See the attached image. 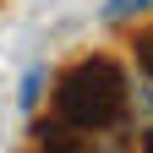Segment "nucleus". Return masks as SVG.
Masks as SVG:
<instances>
[{
  "label": "nucleus",
  "mask_w": 153,
  "mask_h": 153,
  "mask_svg": "<svg viewBox=\"0 0 153 153\" xmlns=\"http://www.w3.org/2000/svg\"><path fill=\"white\" fill-rule=\"evenodd\" d=\"M131 109V76L115 55H82L55 76V120L66 131H115Z\"/></svg>",
  "instance_id": "f257e3e1"
},
{
  "label": "nucleus",
  "mask_w": 153,
  "mask_h": 153,
  "mask_svg": "<svg viewBox=\"0 0 153 153\" xmlns=\"http://www.w3.org/2000/svg\"><path fill=\"white\" fill-rule=\"evenodd\" d=\"M148 11H153V0H109L99 16H104L109 27H120V22H137V16H148Z\"/></svg>",
  "instance_id": "f03ea898"
},
{
  "label": "nucleus",
  "mask_w": 153,
  "mask_h": 153,
  "mask_svg": "<svg viewBox=\"0 0 153 153\" xmlns=\"http://www.w3.org/2000/svg\"><path fill=\"white\" fill-rule=\"evenodd\" d=\"M38 93H44V71H27V76H22V93H16V99H22V109L38 104Z\"/></svg>",
  "instance_id": "7ed1b4c3"
},
{
  "label": "nucleus",
  "mask_w": 153,
  "mask_h": 153,
  "mask_svg": "<svg viewBox=\"0 0 153 153\" xmlns=\"http://www.w3.org/2000/svg\"><path fill=\"white\" fill-rule=\"evenodd\" d=\"M137 66H142L148 88H153V38H142V44H137Z\"/></svg>",
  "instance_id": "20e7f679"
}]
</instances>
